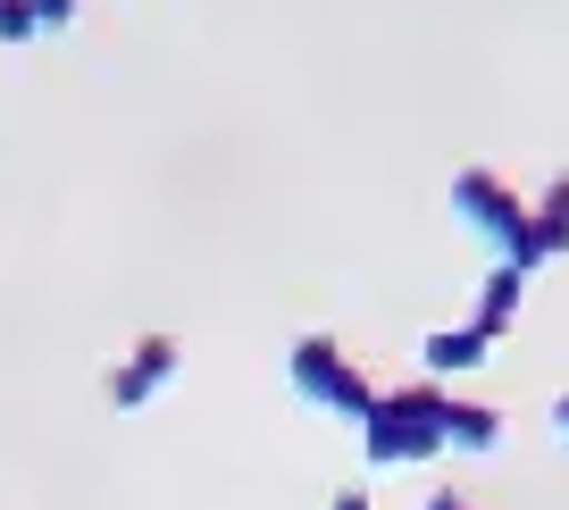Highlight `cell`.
I'll return each instance as SVG.
<instances>
[{"instance_id":"cell-1","label":"cell","mask_w":569,"mask_h":510,"mask_svg":"<svg viewBox=\"0 0 569 510\" xmlns=\"http://www.w3.org/2000/svg\"><path fill=\"white\" fill-rule=\"evenodd\" d=\"M445 402L452 393L436 386V377L377 393L369 419H360V460H369V469H419V460H436L445 452Z\"/></svg>"},{"instance_id":"cell-2","label":"cell","mask_w":569,"mask_h":510,"mask_svg":"<svg viewBox=\"0 0 569 510\" xmlns=\"http://www.w3.org/2000/svg\"><path fill=\"white\" fill-rule=\"evenodd\" d=\"M284 377H293V402H310V410H327V419H369V402H377V386L360 377V360L343 352L336 334H293V352H284Z\"/></svg>"},{"instance_id":"cell-3","label":"cell","mask_w":569,"mask_h":510,"mask_svg":"<svg viewBox=\"0 0 569 510\" xmlns=\"http://www.w3.org/2000/svg\"><path fill=\"white\" fill-rule=\"evenodd\" d=\"M452 218H461L469 234H486L502 260L536 268V218H528V201H519L495 168H461V177H452Z\"/></svg>"},{"instance_id":"cell-4","label":"cell","mask_w":569,"mask_h":510,"mask_svg":"<svg viewBox=\"0 0 569 510\" xmlns=\"http://www.w3.org/2000/svg\"><path fill=\"white\" fill-rule=\"evenodd\" d=\"M177 360H184L177 334H142L134 352H126V369H109V402H118V410H142L168 377H177Z\"/></svg>"},{"instance_id":"cell-5","label":"cell","mask_w":569,"mask_h":510,"mask_svg":"<svg viewBox=\"0 0 569 510\" xmlns=\"http://www.w3.org/2000/svg\"><path fill=\"white\" fill-rule=\"evenodd\" d=\"M419 360H427V377H469V369L495 360V334H486V327H427Z\"/></svg>"},{"instance_id":"cell-6","label":"cell","mask_w":569,"mask_h":510,"mask_svg":"<svg viewBox=\"0 0 569 510\" xmlns=\"http://www.w3.org/2000/svg\"><path fill=\"white\" fill-rule=\"evenodd\" d=\"M519 301H528V268H519V260H495V268H486V284H478V318H469V327L502 334V327L519 318Z\"/></svg>"},{"instance_id":"cell-7","label":"cell","mask_w":569,"mask_h":510,"mask_svg":"<svg viewBox=\"0 0 569 510\" xmlns=\"http://www.w3.org/2000/svg\"><path fill=\"white\" fill-rule=\"evenodd\" d=\"M495 443H502V410L452 393V402H445V452H495Z\"/></svg>"},{"instance_id":"cell-8","label":"cell","mask_w":569,"mask_h":510,"mask_svg":"<svg viewBox=\"0 0 569 510\" xmlns=\"http://www.w3.org/2000/svg\"><path fill=\"white\" fill-rule=\"evenodd\" d=\"M528 218H536V260H561L569 251V177H552L545 193L528 201Z\"/></svg>"},{"instance_id":"cell-9","label":"cell","mask_w":569,"mask_h":510,"mask_svg":"<svg viewBox=\"0 0 569 510\" xmlns=\"http://www.w3.org/2000/svg\"><path fill=\"white\" fill-rule=\"evenodd\" d=\"M419 510H478V502H469V493H452V486H436V493H427Z\"/></svg>"},{"instance_id":"cell-10","label":"cell","mask_w":569,"mask_h":510,"mask_svg":"<svg viewBox=\"0 0 569 510\" xmlns=\"http://www.w3.org/2000/svg\"><path fill=\"white\" fill-rule=\"evenodd\" d=\"M327 510H369V493H360V486H343V493H336Z\"/></svg>"},{"instance_id":"cell-11","label":"cell","mask_w":569,"mask_h":510,"mask_svg":"<svg viewBox=\"0 0 569 510\" xmlns=\"http://www.w3.org/2000/svg\"><path fill=\"white\" fill-rule=\"evenodd\" d=\"M552 427H561V443H569V393H561V402H552Z\"/></svg>"}]
</instances>
